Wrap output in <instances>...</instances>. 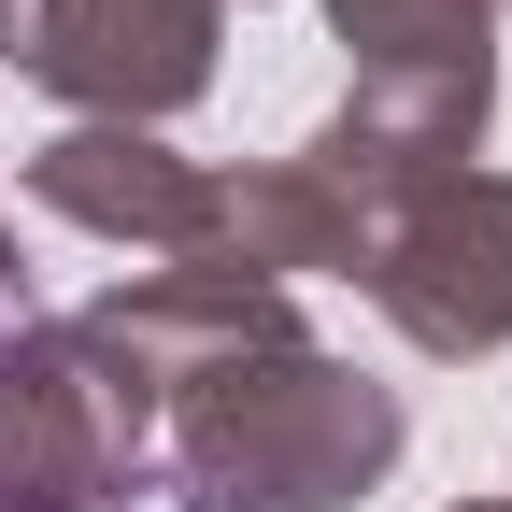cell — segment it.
I'll list each match as a JSON object with an SVG mask.
<instances>
[{
	"instance_id": "1",
	"label": "cell",
	"mask_w": 512,
	"mask_h": 512,
	"mask_svg": "<svg viewBox=\"0 0 512 512\" xmlns=\"http://www.w3.org/2000/svg\"><path fill=\"white\" fill-rule=\"evenodd\" d=\"M157 399H171L185 512H342L399 456V399L328 370V356H299L285 328H242L214 356H185Z\"/></svg>"
},
{
	"instance_id": "4",
	"label": "cell",
	"mask_w": 512,
	"mask_h": 512,
	"mask_svg": "<svg viewBox=\"0 0 512 512\" xmlns=\"http://www.w3.org/2000/svg\"><path fill=\"white\" fill-rule=\"evenodd\" d=\"M0 29L57 100L100 114H171L214 72V0H0Z\"/></svg>"
},
{
	"instance_id": "2",
	"label": "cell",
	"mask_w": 512,
	"mask_h": 512,
	"mask_svg": "<svg viewBox=\"0 0 512 512\" xmlns=\"http://www.w3.org/2000/svg\"><path fill=\"white\" fill-rule=\"evenodd\" d=\"M313 185H328V214H342V271L399 313V328L427 356H484L512 342V185L498 171H328V157H299Z\"/></svg>"
},
{
	"instance_id": "3",
	"label": "cell",
	"mask_w": 512,
	"mask_h": 512,
	"mask_svg": "<svg viewBox=\"0 0 512 512\" xmlns=\"http://www.w3.org/2000/svg\"><path fill=\"white\" fill-rule=\"evenodd\" d=\"M143 441H157V384L86 313L0 342V512H100L128 498Z\"/></svg>"
}]
</instances>
